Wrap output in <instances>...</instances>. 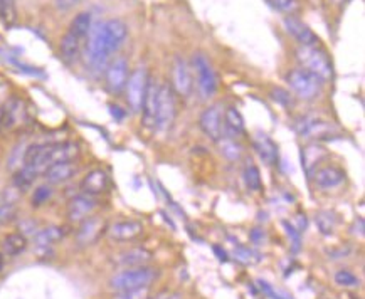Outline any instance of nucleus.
<instances>
[{"instance_id":"obj_50","label":"nucleus","mask_w":365,"mask_h":299,"mask_svg":"<svg viewBox=\"0 0 365 299\" xmlns=\"http://www.w3.org/2000/svg\"><path fill=\"white\" fill-rule=\"evenodd\" d=\"M355 229H357V225H353L352 231H355ZM353 234H355V232H353ZM359 235L360 237L364 235V219H359Z\"/></svg>"},{"instance_id":"obj_26","label":"nucleus","mask_w":365,"mask_h":299,"mask_svg":"<svg viewBox=\"0 0 365 299\" xmlns=\"http://www.w3.org/2000/svg\"><path fill=\"white\" fill-rule=\"evenodd\" d=\"M27 249V239L21 232H12V234L3 237L2 244H0V252L3 258H17Z\"/></svg>"},{"instance_id":"obj_46","label":"nucleus","mask_w":365,"mask_h":299,"mask_svg":"<svg viewBox=\"0 0 365 299\" xmlns=\"http://www.w3.org/2000/svg\"><path fill=\"white\" fill-rule=\"evenodd\" d=\"M273 98L274 99H278V101H281V103H285V104H291V98H290V95L286 91H283V89H277V91H273Z\"/></svg>"},{"instance_id":"obj_51","label":"nucleus","mask_w":365,"mask_h":299,"mask_svg":"<svg viewBox=\"0 0 365 299\" xmlns=\"http://www.w3.org/2000/svg\"><path fill=\"white\" fill-rule=\"evenodd\" d=\"M2 269H3V254L0 252V273H2Z\"/></svg>"},{"instance_id":"obj_34","label":"nucleus","mask_w":365,"mask_h":299,"mask_svg":"<svg viewBox=\"0 0 365 299\" xmlns=\"http://www.w3.org/2000/svg\"><path fill=\"white\" fill-rule=\"evenodd\" d=\"M3 197L6 199H3L2 205H0V225L12 222L15 217H17V204H15V200L9 199L6 193H3Z\"/></svg>"},{"instance_id":"obj_27","label":"nucleus","mask_w":365,"mask_h":299,"mask_svg":"<svg viewBox=\"0 0 365 299\" xmlns=\"http://www.w3.org/2000/svg\"><path fill=\"white\" fill-rule=\"evenodd\" d=\"M327 157V150L321 148L318 145H310L306 148H303L301 151V163L305 172L313 177V173L317 172V165L320 163L324 158Z\"/></svg>"},{"instance_id":"obj_6","label":"nucleus","mask_w":365,"mask_h":299,"mask_svg":"<svg viewBox=\"0 0 365 299\" xmlns=\"http://www.w3.org/2000/svg\"><path fill=\"white\" fill-rule=\"evenodd\" d=\"M177 106L174 89L169 84H158L157 111H155V128L160 131L170 130L176 122Z\"/></svg>"},{"instance_id":"obj_9","label":"nucleus","mask_w":365,"mask_h":299,"mask_svg":"<svg viewBox=\"0 0 365 299\" xmlns=\"http://www.w3.org/2000/svg\"><path fill=\"white\" fill-rule=\"evenodd\" d=\"M108 224L103 217L91 215L81 222L79 229L76 231V244L79 247H89L96 244L98 240L106 234Z\"/></svg>"},{"instance_id":"obj_2","label":"nucleus","mask_w":365,"mask_h":299,"mask_svg":"<svg viewBox=\"0 0 365 299\" xmlns=\"http://www.w3.org/2000/svg\"><path fill=\"white\" fill-rule=\"evenodd\" d=\"M77 157H79V145L73 142L34 143L24 150L22 163L34 175H41L56 163L75 162Z\"/></svg>"},{"instance_id":"obj_10","label":"nucleus","mask_w":365,"mask_h":299,"mask_svg":"<svg viewBox=\"0 0 365 299\" xmlns=\"http://www.w3.org/2000/svg\"><path fill=\"white\" fill-rule=\"evenodd\" d=\"M194 69H196L197 88H199L202 98H211L217 89V77L211 63H209L204 54H196Z\"/></svg>"},{"instance_id":"obj_37","label":"nucleus","mask_w":365,"mask_h":299,"mask_svg":"<svg viewBox=\"0 0 365 299\" xmlns=\"http://www.w3.org/2000/svg\"><path fill=\"white\" fill-rule=\"evenodd\" d=\"M335 282L341 287H357L360 284L359 278L355 274H352L350 271H337L335 273Z\"/></svg>"},{"instance_id":"obj_18","label":"nucleus","mask_w":365,"mask_h":299,"mask_svg":"<svg viewBox=\"0 0 365 299\" xmlns=\"http://www.w3.org/2000/svg\"><path fill=\"white\" fill-rule=\"evenodd\" d=\"M79 166H77L76 160L75 162H63V163H56V165L49 166L46 170L44 178L49 185H61L66 184V182L71 180L73 177L77 173Z\"/></svg>"},{"instance_id":"obj_32","label":"nucleus","mask_w":365,"mask_h":299,"mask_svg":"<svg viewBox=\"0 0 365 299\" xmlns=\"http://www.w3.org/2000/svg\"><path fill=\"white\" fill-rule=\"evenodd\" d=\"M36 178L37 175H34L30 170H27L24 166V168H21L19 172L14 173V187L17 189L19 192H27V190L32 187Z\"/></svg>"},{"instance_id":"obj_48","label":"nucleus","mask_w":365,"mask_h":299,"mask_svg":"<svg viewBox=\"0 0 365 299\" xmlns=\"http://www.w3.org/2000/svg\"><path fill=\"white\" fill-rule=\"evenodd\" d=\"M6 95H7V89H6V86H3V84H0V115H2L3 104H6V101H7V99H9Z\"/></svg>"},{"instance_id":"obj_47","label":"nucleus","mask_w":365,"mask_h":299,"mask_svg":"<svg viewBox=\"0 0 365 299\" xmlns=\"http://www.w3.org/2000/svg\"><path fill=\"white\" fill-rule=\"evenodd\" d=\"M348 252H350V249H348V247H340L339 251H335V249H330L328 251V255H332L333 259H340V258H345V255L348 254Z\"/></svg>"},{"instance_id":"obj_45","label":"nucleus","mask_w":365,"mask_h":299,"mask_svg":"<svg viewBox=\"0 0 365 299\" xmlns=\"http://www.w3.org/2000/svg\"><path fill=\"white\" fill-rule=\"evenodd\" d=\"M150 299H182V296L178 293H174V291H162V293H157Z\"/></svg>"},{"instance_id":"obj_12","label":"nucleus","mask_w":365,"mask_h":299,"mask_svg":"<svg viewBox=\"0 0 365 299\" xmlns=\"http://www.w3.org/2000/svg\"><path fill=\"white\" fill-rule=\"evenodd\" d=\"M199 126L207 138L217 142L223 137V111L219 106H209L202 111L199 118Z\"/></svg>"},{"instance_id":"obj_14","label":"nucleus","mask_w":365,"mask_h":299,"mask_svg":"<svg viewBox=\"0 0 365 299\" xmlns=\"http://www.w3.org/2000/svg\"><path fill=\"white\" fill-rule=\"evenodd\" d=\"M172 84L174 89L177 91V95L187 98L190 96L194 89V81H192V73H190L189 64L185 63L182 57H176L172 66Z\"/></svg>"},{"instance_id":"obj_17","label":"nucleus","mask_w":365,"mask_h":299,"mask_svg":"<svg viewBox=\"0 0 365 299\" xmlns=\"http://www.w3.org/2000/svg\"><path fill=\"white\" fill-rule=\"evenodd\" d=\"M252 146H254L256 153L261 158V162L268 166H273L278 163V146L268 135L258 133L252 137Z\"/></svg>"},{"instance_id":"obj_40","label":"nucleus","mask_w":365,"mask_h":299,"mask_svg":"<svg viewBox=\"0 0 365 299\" xmlns=\"http://www.w3.org/2000/svg\"><path fill=\"white\" fill-rule=\"evenodd\" d=\"M268 3L279 10V12H285L288 15L294 12V9H297V0H268Z\"/></svg>"},{"instance_id":"obj_20","label":"nucleus","mask_w":365,"mask_h":299,"mask_svg":"<svg viewBox=\"0 0 365 299\" xmlns=\"http://www.w3.org/2000/svg\"><path fill=\"white\" fill-rule=\"evenodd\" d=\"M283 22H285L286 32L291 34L301 46H318V37L308 29V26L303 24L300 19L288 15Z\"/></svg>"},{"instance_id":"obj_31","label":"nucleus","mask_w":365,"mask_h":299,"mask_svg":"<svg viewBox=\"0 0 365 299\" xmlns=\"http://www.w3.org/2000/svg\"><path fill=\"white\" fill-rule=\"evenodd\" d=\"M217 143H219L221 153H223L227 160L236 162V160H239L241 155H243V146H241L239 143H236L234 138L221 137L219 139H217Z\"/></svg>"},{"instance_id":"obj_30","label":"nucleus","mask_w":365,"mask_h":299,"mask_svg":"<svg viewBox=\"0 0 365 299\" xmlns=\"http://www.w3.org/2000/svg\"><path fill=\"white\" fill-rule=\"evenodd\" d=\"M69 32L76 34V36L88 39L89 30H91V14L89 12H81L73 19L71 26H69Z\"/></svg>"},{"instance_id":"obj_49","label":"nucleus","mask_w":365,"mask_h":299,"mask_svg":"<svg viewBox=\"0 0 365 299\" xmlns=\"http://www.w3.org/2000/svg\"><path fill=\"white\" fill-rule=\"evenodd\" d=\"M212 249H214V252L217 254V259H219V261H223V262L227 261V254L223 249H221V247L214 246V247H212Z\"/></svg>"},{"instance_id":"obj_7","label":"nucleus","mask_w":365,"mask_h":299,"mask_svg":"<svg viewBox=\"0 0 365 299\" xmlns=\"http://www.w3.org/2000/svg\"><path fill=\"white\" fill-rule=\"evenodd\" d=\"M286 79H288L290 88L293 89L301 99L318 98V95L321 93V84H324L315 75H312V73L305 71V69L301 68L293 69Z\"/></svg>"},{"instance_id":"obj_5","label":"nucleus","mask_w":365,"mask_h":299,"mask_svg":"<svg viewBox=\"0 0 365 299\" xmlns=\"http://www.w3.org/2000/svg\"><path fill=\"white\" fill-rule=\"evenodd\" d=\"M30 115L27 103L21 98H9L3 104L2 115H0V130L17 131L29 125Z\"/></svg>"},{"instance_id":"obj_24","label":"nucleus","mask_w":365,"mask_h":299,"mask_svg":"<svg viewBox=\"0 0 365 299\" xmlns=\"http://www.w3.org/2000/svg\"><path fill=\"white\" fill-rule=\"evenodd\" d=\"M335 128L332 126V123L328 122H320L315 118H303L301 123L298 125V131H300L301 137H310V138H320L325 135H330Z\"/></svg>"},{"instance_id":"obj_28","label":"nucleus","mask_w":365,"mask_h":299,"mask_svg":"<svg viewBox=\"0 0 365 299\" xmlns=\"http://www.w3.org/2000/svg\"><path fill=\"white\" fill-rule=\"evenodd\" d=\"M223 125L226 128L229 138H238L244 133L243 115L236 108H227L223 115Z\"/></svg>"},{"instance_id":"obj_41","label":"nucleus","mask_w":365,"mask_h":299,"mask_svg":"<svg viewBox=\"0 0 365 299\" xmlns=\"http://www.w3.org/2000/svg\"><path fill=\"white\" fill-rule=\"evenodd\" d=\"M283 227H285L286 234H288V237L291 239V244H293V252H298L300 251L301 247V235H300V231L298 229H294L293 225H291L290 222H283Z\"/></svg>"},{"instance_id":"obj_19","label":"nucleus","mask_w":365,"mask_h":299,"mask_svg":"<svg viewBox=\"0 0 365 299\" xmlns=\"http://www.w3.org/2000/svg\"><path fill=\"white\" fill-rule=\"evenodd\" d=\"M84 41H86V39L76 36V34L69 32V30L64 34L63 39H61V44H59V52H61V57H63L64 63L73 64L79 59Z\"/></svg>"},{"instance_id":"obj_23","label":"nucleus","mask_w":365,"mask_h":299,"mask_svg":"<svg viewBox=\"0 0 365 299\" xmlns=\"http://www.w3.org/2000/svg\"><path fill=\"white\" fill-rule=\"evenodd\" d=\"M64 237V229L59 225H49V227L39 231L34 237V244H36L37 251H48L57 242H61Z\"/></svg>"},{"instance_id":"obj_25","label":"nucleus","mask_w":365,"mask_h":299,"mask_svg":"<svg viewBox=\"0 0 365 299\" xmlns=\"http://www.w3.org/2000/svg\"><path fill=\"white\" fill-rule=\"evenodd\" d=\"M157 95H158V84L150 79L149 88H147L145 99H143L142 115H143V125L155 126V111H157Z\"/></svg>"},{"instance_id":"obj_15","label":"nucleus","mask_w":365,"mask_h":299,"mask_svg":"<svg viewBox=\"0 0 365 299\" xmlns=\"http://www.w3.org/2000/svg\"><path fill=\"white\" fill-rule=\"evenodd\" d=\"M106 234L115 242H131L143 234V224L138 220H120L108 227Z\"/></svg>"},{"instance_id":"obj_42","label":"nucleus","mask_w":365,"mask_h":299,"mask_svg":"<svg viewBox=\"0 0 365 299\" xmlns=\"http://www.w3.org/2000/svg\"><path fill=\"white\" fill-rule=\"evenodd\" d=\"M250 240L254 246H263V244H266L268 235L263 229H252L250 232Z\"/></svg>"},{"instance_id":"obj_43","label":"nucleus","mask_w":365,"mask_h":299,"mask_svg":"<svg viewBox=\"0 0 365 299\" xmlns=\"http://www.w3.org/2000/svg\"><path fill=\"white\" fill-rule=\"evenodd\" d=\"M258 284H259V287H261V289L265 291V293H266L268 296H270L271 299H285V298H281V296H279L278 293H274V289H273V287H271L270 284H268L266 281H258ZM288 299H290V298H288Z\"/></svg>"},{"instance_id":"obj_52","label":"nucleus","mask_w":365,"mask_h":299,"mask_svg":"<svg viewBox=\"0 0 365 299\" xmlns=\"http://www.w3.org/2000/svg\"><path fill=\"white\" fill-rule=\"evenodd\" d=\"M3 199H6V197H3V193H2V192H0V205H2V202H3Z\"/></svg>"},{"instance_id":"obj_4","label":"nucleus","mask_w":365,"mask_h":299,"mask_svg":"<svg viewBox=\"0 0 365 299\" xmlns=\"http://www.w3.org/2000/svg\"><path fill=\"white\" fill-rule=\"evenodd\" d=\"M158 278V269L150 266H142V267H130V269L122 271V273L115 274L110 279L111 289L115 293L120 291H131V289H140V287H150L153 281H157Z\"/></svg>"},{"instance_id":"obj_33","label":"nucleus","mask_w":365,"mask_h":299,"mask_svg":"<svg viewBox=\"0 0 365 299\" xmlns=\"http://www.w3.org/2000/svg\"><path fill=\"white\" fill-rule=\"evenodd\" d=\"M315 222H317L318 231H320L321 234L330 235V234H333V229H335V225H337V219L333 217L332 212L321 211L317 213Z\"/></svg>"},{"instance_id":"obj_11","label":"nucleus","mask_w":365,"mask_h":299,"mask_svg":"<svg viewBox=\"0 0 365 299\" xmlns=\"http://www.w3.org/2000/svg\"><path fill=\"white\" fill-rule=\"evenodd\" d=\"M128 61L125 57H116V59L108 63L106 69H104V76H106V88L111 93L118 95L125 89L128 77H130V71H128Z\"/></svg>"},{"instance_id":"obj_8","label":"nucleus","mask_w":365,"mask_h":299,"mask_svg":"<svg viewBox=\"0 0 365 299\" xmlns=\"http://www.w3.org/2000/svg\"><path fill=\"white\" fill-rule=\"evenodd\" d=\"M150 83V76L147 73V69L140 68L137 71H133L128 77L127 83V101L128 106L133 113H140L143 106V99H145L147 95V88H149Z\"/></svg>"},{"instance_id":"obj_1","label":"nucleus","mask_w":365,"mask_h":299,"mask_svg":"<svg viewBox=\"0 0 365 299\" xmlns=\"http://www.w3.org/2000/svg\"><path fill=\"white\" fill-rule=\"evenodd\" d=\"M127 24L120 19H110L89 30L86 42V63L89 69L101 73L106 69L110 57L127 41Z\"/></svg>"},{"instance_id":"obj_3","label":"nucleus","mask_w":365,"mask_h":299,"mask_svg":"<svg viewBox=\"0 0 365 299\" xmlns=\"http://www.w3.org/2000/svg\"><path fill=\"white\" fill-rule=\"evenodd\" d=\"M297 59L301 64V69L315 75L321 83H327L333 77L332 61L318 46H300L297 49Z\"/></svg>"},{"instance_id":"obj_13","label":"nucleus","mask_w":365,"mask_h":299,"mask_svg":"<svg viewBox=\"0 0 365 299\" xmlns=\"http://www.w3.org/2000/svg\"><path fill=\"white\" fill-rule=\"evenodd\" d=\"M96 209H98V200L93 195H86V193L76 195L68 205L69 222H83L84 219L93 215Z\"/></svg>"},{"instance_id":"obj_22","label":"nucleus","mask_w":365,"mask_h":299,"mask_svg":"<svg viewBox=\"0 0 365 299\" xmlns=\"http://www.w3.org/2000/svg\"><path fill=\"white\" fill-rule=\"evenodd\" d=\"M151 259H153V254L149 249H143V247H135V249H128L125 252L116 258V264L125 269H130V267H142L147 266Z\"/></svg>"},{"instance_id":"obj_16","label":"nucleus","mask_w":365,"mask_h":299,"mask_svg":"<svg viewBox=\"0 0 365 299\" xmlns=\"http://www.w3.org/2000/svg\"><path fill=\"white\" fill-rule=\"evenodd\" d=\"M108 187H110V177L101 168H95L91 170V172H88L84 175L83 182H81V190H83V193L93 197L104 193Z\"/></svg>"},{"instance_id":"obj_36","label":"nucleus","mask_w":365,"mask_h":299,"mask_svg":"<svg viewBox=\"0 0 365 299\" xmlns=\"http://www.w3.org/2000/svg\"><path fill=\"white\" fill-rule=\"evenodd\" d=\"M234 258L238 259L241 264H246V266H252V264L261 261V255H259L258 252L251 251L250 247H243V246L236 247Z\"/></svg>"},{"instance_id":"obj_21","label":"nucleus","mask_w":365,"mask_h":299,"mask_svg":"<svg viewBox=\"0 0 365 299\" xmlns=\"http://www.w3.org/2000/svg\"><path fill=\"white\" fill-rule=\"evenodd\" d=\"M313 180H315L317 187H320L324 190L335 189L344 184L345 173L341 172L340 168H337V166L328 165V166H324V168L317 170V172L313 173Z\"/></svg>"},{"instance_id":"obj_35","label":"nucleus","mask_w":365,"mask_h":299,"mask_svg":"<svg viewBox=\"0 0 365 299\" xmlns=\"http://www.w3.org/2000/svg\"><path fill=\"white\" fill-rule=\"evenodd\" d=\"M17 19L15 0H0V21L6 26H12Z\"/></svg>"},{"instance_id":"obj_39","label":"nucleus","mask_w":365,"mask_h":299,"mask_svg":"<svg viewBox=\"0 0 365 299\" xmlns=\"http://www.w3.org/2000/svg\"><path fill=\"white\" fill-rule=\"evenodd\" d=\"M147 296H149V287H140V289L115 293L113 299H147Z\"/></svg>"},{"instance_id":"obj_44","label":"nucleus","mask_w":365,"mask_h":299,"mask_svg":"<svg viewBox=\"0 0 365 299\" xmlns=\"http://www.w3.org/2000/svg\"><path fill=\"white\" fill-rule=\"evenodd\" d=\"M79 2L81 0H56V7L61 10H69L75 6H77Z\"/></svg>"},{"instance_id":"obj_29","label":"nucleus","mask_w":365,"mask_h":299,"mask_svg":"<svg viewBox=\"0 0 365 299\" xmlns=\"http://www.w3.org/2000/svg\"><path fill=\"white\" fill-rule=\"evenodd\" d=\"M243 177H244V184L246 187L252 190V192H259L263 187L261 182V173H259V168L254 165L252 162H247L246 166L243 170Z\"/></svg>"},{"instance_id":"obj_38","label":"nucleus","mask_w":365,"mask_h":299,"mask_svg":"<svg viewBox=\"0 0 365 299\" xmlns=\"http://www.w3.org/2000/svg\"><path fill=\"white\" fill-rule=\"evenodd\" d=\"M50 195H53V190H50L49 185H41V187H37L36 190H34L32 205L34 207H41V205L48 204Z\"/></svg>"}]
</instances>
